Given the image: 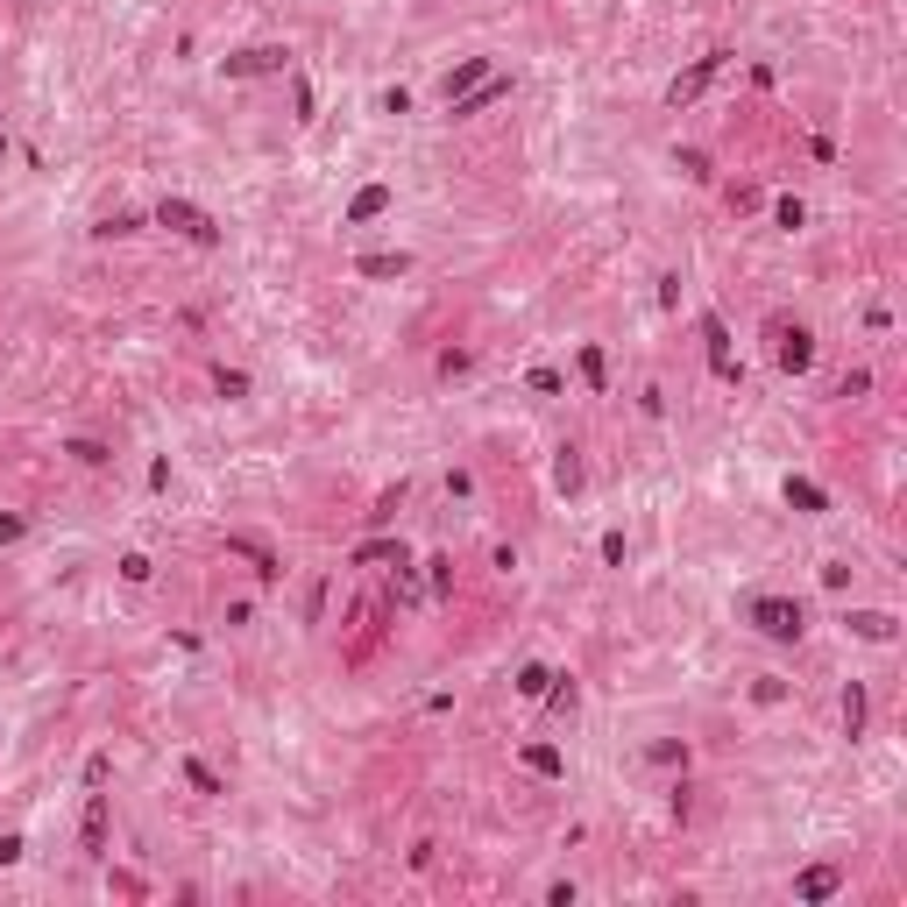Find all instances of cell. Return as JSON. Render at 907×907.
I'll use <instances>...</instances> for the list:
<instances>
[{"instance_id":"1","label":"cell","mask_w":907,"mask_h":907,"mask_svg":"<svg viewBox=\"0 0 907 907\" xmlns=\"http://www.w3.org/2000/svg\"><path fill=\"white\" fill-rule=\"evenodd\" d=\"M745 624L759 638H773V645H794L808 631V610H801V596H752L745 603Z\"/></svg>"},{"instance_id":"2","label":"cell","mask_w":907,"mask_h":907,"mask_svg":"<svg viewBox=\"0 0 907 907\" xmlns=\"http://www.w3.org/2000/svg\"><path fill=\"white\" fill-rule=\"evenodd\" d=\"M156 227H171L192 249H220V220L206 206H192V199H156Z\"/></svg>"},{"instance_id":"3","label":"cell","mask_w":907,"mask_h":907,"mask_svg":"<svg viewBox=\"0 0 907 907\" xmlns=\"http://www.w3.org/2000/svg\"><path fill=\"white\" fill-rule=\"evenodd\" d=\"M723 64H730V50H702L688 71H674V86H667V107H695L716 78H723Z\"/></svg>"},{"instance_id":"4","label":"cell","mask_w":907,"mask_h":907,"mask_svg":"<svg viewBox=\"0 0 907 907\" xmlns=\"http://www.w3.org/2000/svg\"><path fill=\"white\" fill-rule=\"evenodd\" d=\"M773 362H780V376H808L815 369V334H808V326L773 319Z\"/></svg>"},{"instance_id":"5","label":"cell","mask_w":907,"mask_h":907,"mask_svg":"<svg viewBox=\"0 0 907 907\" xmlns=\"http://www.w3.org/2000/svg\"><path fill=\"white\" fill-rule=\"evenodd\" d=\"M220 71L227 78H270V71H291V50L284 43H249V50L220 57Z\"/></svg>"},{"instance_id":"6","label":"cell","mask_w":907,"mask_h":907,"mask_svg":"<svg viewBox=\"0 0 907 907\" xmlns=\"http://www.w3.org/2000/svg\"><path fill=\"white\" fill-rule=\"evenodd\" d=\"M107 830H114V801L107 794H86V815H78V844H86V858H107Z\"/></svg>"},{"instance_id":"7","label":"cell","mask_w":907,"mask_h":907,"mask_svg":"<svg viewBox=\"0 0 907 907\" xmlns=\"http://www.w3.org/2000/svg\"><path fill=\"white\" fill-rule=\"evenodd\" d=\"M227 553H241L263 582H277V574H284V560H277V546H270L263 532H227Z\"/></svg>"},{"instance_id":"8","label":"cell","mask_w":907,"mask_h":907,"mask_svg":"<svg viewBox=\"0 0 907 907\" xmlns=\"http://www.w3.org/2000/svg\"><path fill=\"white\" fill-rule=\"evenodd\" d=\"M497 100H511V78H504V71H489L482 86H468V93H461V100H454L447 114H454V121H475L482 107H497Z\"/></svg>"},{"instance_id":"9","label":"cell","mask_w":907,"mask_h":907,"mask_svg":"<svg viewBox=\"0 0 907 907\" xmlns=\"http://www.w3.org/2000/svg\"><path fill=\"white\" fill-rule=\"evenodd\" d=\"M844 631L865 638V645H893L900 638V617L893 610H844Z\"/></svg>"},{"instance_id":"10","label":"cell","mask_w":907,"mask_h":907,"mask_svg":"<svg viewBox=\"0 0 907 907\" xmlns=\"http://www.w3.org/2000/svg\"><path fill=\"white\" fill-rule=\"evenodd\" d=\"M702 341H709V369H716L723 383H737V355H730V326H723L716 312H702Z\"/></svg>"},{"instance_id":"11","label":"cell","mask_w":907,"mask_h":907,"mask_svg":"<svg viewBox=\"0 0 907 907\" xmlns=\"http://www.w3.org/2000/svg\"><path fill=\"white\" fill-rule=\"evenodd\" d=\"M489 71H497V64H489V57H461V64H454V71L440 78V100L454 107V100H461L468 86H482V78H489Z\"/></svg>"},{"instance_id":"12","label":"cell","mask_w":907,"mask_h":907,"mask_svg":"<svg viewBox=\"0 0 907 907\" xmlns=\"http://www.w3.org/2000/svg\"><path fill=\"white\" fill-rule=\"evenodd\" d=\"M355 277H376V284L411 277V249H376V256H355Z\"/></svg>"},{"instance_id":"13","label":"cell","mask_w":907,"mask_h":907,"mask_svg":"<svg viewBox=\"0 0 907 907\" xmlns=\"http://www.w3.org/2000/svg\"><path fill=\"white\" fill-rule=\"evenodd\" d=\"M390 199H397L390 185H362V192L348 199V227H369V220H383V213H390Z\"/></svg>"},{"instance_id":"14","label":"cell","mask_w":907,"mask_h":907,"mask_svg":"<svg viewBox=\"0 0 907 907\" xmlns=\"http://www.w3.org/2000/svg\"><path fill=\"white\" fill-rule=\"evenodd\" d=\"M837 886H844V872H837V865H808V872L794 879V900H808V907H815V900H830Z\"/></svg>"},{"instance_id":"15","label":"cell","mask_w":907,"mask_h":907,"mask_svg":"<svg viewBox=\"0 0 907 907\" xmlns=\"http://www.w3.org/2000/svg\"><path fill=\"white\" fill-rule=\"evenodd\" d=\"M553 489H560V497H582V447H560L553 454Z\"/></svg>"},{"instance_id":"16","label":"cell","mask_w":907,"mask_h":907,"mask_svg":"<svg viewBox=\"0 0 907 907\" xmlns=\"http://www.w3.org/2000/svg\"><path fill=\"white\" fill-rule=\"evenodd\" d=\"M787 504H794V511H808V518H822V511H830V497H822V489H815L808 475H787Z\"/></svg>"},{"instance_id":"17","label":"cell","mask_w":907,"mask_h":907,"mask_svg":"<svg viewBox=\"0 0 907 907\" xmlns=\"http://www.w3.org/2000/svg\"><path fill=\"white\" fill-rule=\"evenodd\" d=\"M348 560H355V567H376V560H390V567H411V560H404V546H397V539H362V546H355V553H348Z\"/></svg>"},{"instance_id":"18","label":"cell","mask_w":907,"mask_h":907,"mask_svg":"<svg viewBox=\"0 0 907 907\" xmlns=\"http://www.w3.org/2000/svg\"><path fill=\"white\" fill-rule=\"evenodd\" d=\"M844 737H865V681H844Z\"/></svg>"},{"instance_id":"19","label":"cell","mask_w":907,"mask_h":907,"mask_svg":"<svg viewBox=\"0 0 907 907\" xmlns=\"http://www.w3.org/2000/svg\"><path fill=\"white\" fill-rule=\"evenodd\" d=\"M518 759H525V766H532V773H539V780H560V773H567V759H560V752H553V745H525V752H518Z\"/></svg>"},{"instance_id":"20","label":"cell","mask_w":907,"mask_h":907,"mask_svg":"<svg viewBox=\"0 0 907 907\" xmlns=\"http://www.w3.org/2000/svg\"><path fill=\"white\" fill-rule=\"evenodd\" d=\"M185 780H192V794H206V801H213V794H227V780H220L206 759H185Z\"/></svg>"},{"instance_id":"21","label":"cell","mask_w":907,"mask_h":907,"mask_svg":"<svg viewBox=\"0 0 907 907\" xmlns=\"http://www.w3.org/2000/svg\"><path fill=\"white\" fill-rule=\"evenodd\" d=\"M546 681H553V667H539V659H532V667H518V681H511V688H518L525 702H539V695H546Z\"/></svg>"},{"instance_id":"22","label":"cell","mask_w":907,"mask_h":907,"mask_svg":"<svg viewBox=\"0 0 907 907\" xmlns=\"http://www.w3.org/2000/svg\"><path fill=\"white\" fill-rule=\"evenodd\" d=\"M426 567H433V582H426V596H454V560H447V553H433Z\"/></svg>"},{"instance_id":"23","label":"cell","mask_w":907,"mask_h":907,"mask_svg":"<svg viewBox=\"0 0 907 907\" xmlns=\"http://www.w3.org/2000/svg\"><path fill=\"white\" fill-rule=\"evenodd\" d=\"M93 234H100V241H128V234H142V220H135V213H114V220H100Z\"/></svg>"},{"instance_id":"24","label":"cell","mask_w":907,"mask_h":907,"mask_svg":"<svg viewBox=\"0 0 907 907\" xmlns=\"http://www.w3.org/2000/svg\"><path fill=\"white\" fill-rule=\"evenodd\" d=\"M582 376H589V390H610V362H603V348H582Z\"/></svg>"},{"instance_id":"25","label":"cell","mask_w":907,"mask_h":907,"mask_svg":"<svg viewBox=\"0 0 907 907\" xmlns=\"http://www.w3.org/2000/svg\"><path fill=\"white\" fill-rule=\"evenodd\" d=\"M752 702H759V709L787 702V681H780V674H759V681H752Z\"/></svg>"},{"instance_id":"26","label":"cell","mask_w":907,"mask_h":907,"mask_svg":"<svg viewBox=\"0 0 907 907\" xmlns=\"http://www.w3.org/2000/svg\"><path fill=\"white\" fill-rule=\"evenodd\" d=\"M652 766H688V745H674V737H659V745H645Z\"/></svg>"},{"instance_id":"27","label":"cell","mask_w":907,"mask_h":907,"mask_svg":"<svg viewBox=\"0 0 907 907\" xmlns=\"http://www.w3.org/2000/svg\"><path fill=\"white\" fill-rule=\"evenodd\" d=\"M213 390L220 397H249V369H213Z\"/></svg>"},{"instance_id":"28","label":"cell","mask_w":907,"mask_h":907,"mask_svg":"<svg viewBox=\"0 0 907 907\" xmlns=\"http://www.w3.org/2000/svg\"><path fill=\"white\" fill-rule=\"evenodd\" d=\"M64 454L86 461V468H107V447H100V440H64Z\"/></svg>"},{"instance_id":"29","label":"cell","mask_w":907,"mask_h":907,"mask_svg":"<svg viewBox=\"0 0 907 907\" xmlns=\"http://www.w3.org/2000/svg\"><path fill=\"white\" fill-rule=\"evenodd\" d=\"M525 383H532V390H539V397H560V390H567V376H560V369H546V362H539V369H532V376H525Z\"/></svg>"},{"instance_id":"30","label":"cell","mask_w":907,"mask_h":907,"mask_svg":"<svg viewBox=\"0 0 907 907\" xmlns=\"http://www.w3.org/2000/svg\"><path fill=\"white\" fill-rule=\"evenodd\" d=\"M773 220H780V227H801V220H808V206L787 192V199H773Z\"/></svg>"},{"instance_id":"31","label":"cell","mask_w":907,"mask_h":907,"mask_svg":"<svg viewBox=\"0 0 907 907\" xmlns=\"http://www.w3.org/2000/svg\"><path fill=\"white\" fill-rule=\"evenodd\" d=\"M674 163H681V171H688V178H695V185H702V178H709V156H702V149H674Z\"/></svg>"},{"instance_id":"32","label":"cell","mask_w":907,"mask_h":907,"mask_svg":"<svg viewBox=\"0 0 907 907\" xmlns=\"http://www.w3.org/2000/svg\"><path fill=\"white\" fill-rule=\"evenodd\" d=\"M149 574H156V567H149V553H128V560H121V582H135V589H142Z\"/></svg>"},{"instance_id":"33","label":"cell","mask_w":907,"mask_h":907,"mask_svg":"<svg viewBox=\"0 0 907 907\" xmlns=\"http://www.w3.org/2000/svg\"><path fill=\"white\" fill-rule=\"evenodd\" d=\"M397 504H404V482H397V489H383V497H376V511H369V525H390V511H397Z\"/></svg>"},{"instance_id":"34","label":"cell","mask_w":907,"mask_h":907,"mask_svg":"<svg viewBox=\"0 0 907 907\" xmlns=\"http://www.w3.org/2000/svg\"><path fill=\"white\" fill-rule=\"evenodd\" d=\"M22 532H29V518H22V511H0V546H15Z\"/></svg>"},{"instance_id":"35","label":"cell","mask_w":907,"mask_h":907,"mask_svg":"<svg viewBox=\"0 0 907 907\" xmlns=\"http://www.w3.org/2000/svg\"><path fill=\"white\" fill-rule=\"evenodd\" d=\"M865 390H872V369H851V376L837 383V397H865Z\"/></svg>"},{"instance_id":"36","label":"cell","mask_w":907,"mask_h":907,"mask_svg":"<svg viewBox=\"0 0 907 907\" xmlns=\"http://www.w3.org/2000/svg\"><path fill=\"white\" fill-rule=\"evenodd\" d=\"M107 773H114V759H107V752H93V759H86V787H107Z\"/></svg>"},{"instance_id":"37","label":"cell","mask_w":907,"mask_h":907,"mask_svg":"<svg viewBox=\"0 0 907 907\" xmlns=\"http://www.w3.org/2000/svg\"><path fill=\"white\" fill-rule=\"evenodd\" d=\"M0 163H8V135H0Z\"/></svg>"}]
</instances>
